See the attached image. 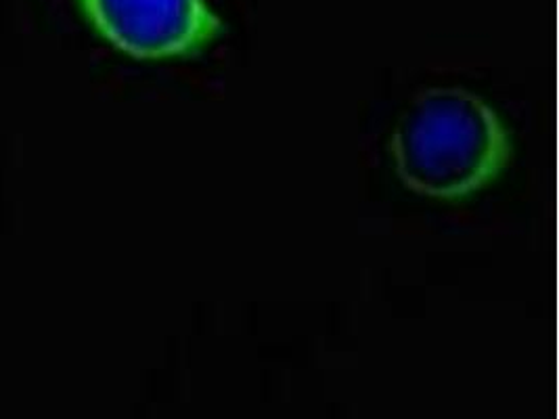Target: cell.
Listing matches in <instances>:
<instances>
[{
  "instance_id": "6da1fadb",
  "label": "cell",
  "mask_w": 559,
  "mask_h": 419,
  "mask_svg": "<svg viewBox=\"0 0 559 419\" xmlns=\"http://www.w3.org/2000/svg\"><path fill=\"white\" fill-rule=\"evenodd\" d=\"M411 191L459 200L492 183L509 164V132L480 97L465 88H430L403 111L390 143Z\"/></svg>"
},
{
  "instance_id": "7a4b0ae2",
  "label": "cell",
  "mask_w": 559,
  "mask_h": 419,
  "mask_svg": "<svg viewBox=\"0 0 559 419\" xmlns=\"http://www.w3.org/2000/svg\"><path fill=\"white\" fill-rule=\"evenodd\" d=\"M103 38L134 59L191 57L225 24L205 0H80Z\"/></svg>"
}]
</instances>
